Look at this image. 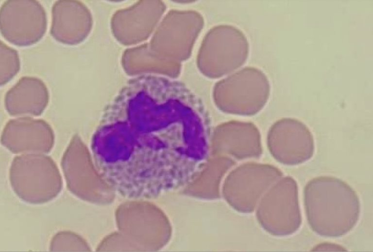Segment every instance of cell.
Returning <instances> with one entry per match:
<instances>
[{
  "label": "cell",
  "mask_w": 373,
  "mask_h": 252,
  "mask_svg": "<svg viewBox=\"0 0 373 252\" xmlns=\"http://www.w3.org/2000/svg\"><path fill=\"white\" fill-rule=\"evenodd\" d=\"M303 201L309 227L322 237H340L348 234L360 217L357 194L336 177L320 176L310 180L304 188Z\"/></svg>",
  "instance_id": "obj_1"
},
{
  "label": "cell",
  "mask_w": 373,
  "mask_h": 252,
  "mask_svg": "<svg viewBox=\"0 0 373 252\" xmlns=\"http://www.w3.org/2000/svg\"><path fill=\"white\" fill-rule=\"evenodd\" d=\"M0 32L10 43L20 47L38 42L47 28L46 11L34 0H9L0 10Z\"/></svg>",
  "instance_id": "obj_2"
},
{
  "label": "cell",
  "mask_w": 373,
  "mask_h": 252,
  "mask_svg": "<svg viewBox=\"0 0 373 252\" xmlns=\"http://www.w3.org/2000/svg\"><path fill=\"white\" fill-rule=\"evenodd\" d=\"M262 221L271 234L289 236L297 232L302 217L299 200V188L292 177L281 180L268 194L263 207Z\"/></svg>",
  "instance_id": "obj_3"
},
{
  "label": "cell",
  "mask_w": 373,
  "mask_h": 252,
  "mask_svg": "<svg viewBox=\"0 0 373 252\" xmlns=\"http://www.w3.org/2000/svg\"><path fill=\"white\" fill-rule=\"evenodd\" d=\"M268 143L273 157L288 166L306 162L315 152L312 132L305 123L294 118H283L277 122L270 131Z\"/></svg>",
  "instance_id": "obj_4"
},
{
  "label": "cell",
  "mask_w": 373,
  "mask_h": 252,
  "mask_svg": "<svg viewBox=\"0 0 373 252\" xmlns=\"http://www.w3.org/2000/svg\"><path fill=\"white\" fill-rule=\"evenodd\" d=\"M91 26L89 11L81 1H56L51 9L50 34L57 42L73 46L82 43Z\"/></svg>",
  "instance_id": "obj_5"
},
{
  "label": "cell",
  "mask_w": 373,
  "mask_h": 252,
  "mask_svg": "<svg viewBox=\"0 0 373 252\" xmlns=\"http://www.w3.org/2000/svg\"><path fill=\"white\" fill-rule=\"evenodd\" d=\"M48 101L47 89L42 81L30 77L22 78L6 95L5 102L12 110H40Z\"/></svg>",
  "instance_id": "obj_6"
},
{
  "label": "cell",
  "mask_w": 373,
  "mask_h": 252,
  "mask_svg": "<svg viewBox=\"0 0 373 252\" xmlns=\"http://www.w3.org/2000/svg\"><path fill=\"white\" fill-rule=\"evenodd\" d=\"M0 64L1 83L10 80L20 69V60L17 51L2 41L0 44Z\"/></svg>",
  "instance_id": "obj_7"
},
{
  "label": "cell",
  "mask_w": 373,
  "mask_h": 252,
  "mask_svg": "<svg viewBox=\"0 0 373 252\" xmlns=\"http://www.w3.org/2000/svg\"><path fill=\"white\" fill-rule=\"evenodd\" d=\"M311 251H347L345 248L336 243L323 242L313 247Z\"/></svg>",
  "instance_id": "obj_8"
}]
</instances>
